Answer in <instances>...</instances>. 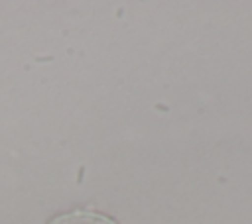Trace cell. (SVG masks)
<instances>
[{
    "mask_svg": "<svg viewBox=\"0 0 252 224\" xmlns=\"http://www.w3.org/2000/svg\"><path fill=\"white\" fill-rule=\"evenodd\" d=\"M47 224H118V222H114L106 214H98L91 210H73L51 218Z\"/></svg>",
    "mask_w": 252,
    "mask_h": 224,
    "instance_id": "cell-1",
    "label": "cell"
}]
</instances>
